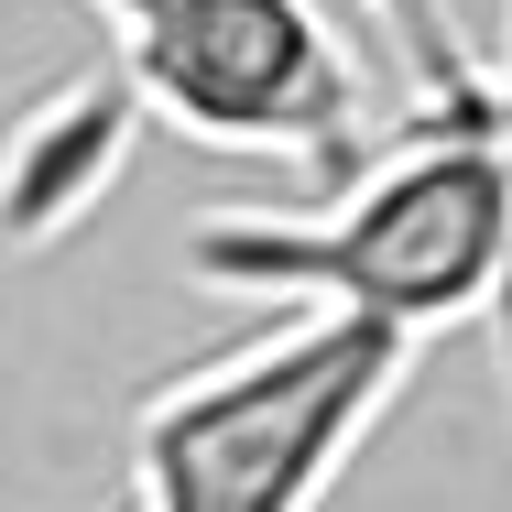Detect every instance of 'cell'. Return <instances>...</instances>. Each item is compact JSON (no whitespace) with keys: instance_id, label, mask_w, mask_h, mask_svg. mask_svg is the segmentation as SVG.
Listing matches in <instances>:
<instances>
[{"instance_id":"obj_4","label":"cell","mask_w":512,"mask_h":512,"mask_svg":"<svg viewBox=\"0 0 512 512\" xmlns=\"http://www.w3.org/2000/svg\"><path fill=\"white\" fill-rule=\"evenodd\" d=\"M142 131H153V120H142V99H131L109 66L44 88V99L0 131V240H11V251H44V240H66V229H88L109 207V186L131 175Z\"/></svg>"},{"instance_id":"obj_3","label":"cell","mask_w":512,"mask_h":512,"mask_svg":"<svg viewBox=\"0 0 512 512\" xmlns=\"http://www.w3.org/2000/svg\"><path fill=\"white\" fill-rule=\"evenodd\" d=\"M109 33V77L142 99L153 131H186L207 153H262L349 175L371 153L360 55L316 0H88Z\"/></svg>"},{"instance_id":"obj_1","label":"cell","mask_w":512,"mask_h":512,"mask_svg":"<svg viewBox=\"0 0 512 512\" xmlns=\"http://www.w3.org/2000/svg\"><path fill=\"white\" fill-rule=\"evenodd\" d=\"M186 273L218 295H295L316 316H371L393 338H447L502 316L512 338V109L502 88L414 109L371 142L327 207H218L186 229Z\"/></svg>"},{"instance_id":"obj_2","label":"cell","mask_w":512,"mask_h":512,"mask_svg":"<svg viewBox=\"0 0 512 512\" xmlns=\"http://www.w3.org/2000/svg\"><path fill=\"white\" fill-rule=\"evenodd\" d=\"M404 382L414 338L295 306L131 414V491L142 512H316L371 447V425L404 404Z\"/></svg>"},{"instance_id":"obj_5","label":"cell","mask_w":512,"mask_h":512,"mask_svg":"<svg viewBox=\"0 0 512 512\" xmlns=\"http://www.w3.org/2000/svg\"><path fill=\"white\" fill-rule=\"evenodd\" d=\"M393 33H404V55L425 66V109H458V99H491L502 77H491V55L458 33V11L447 0H371Z\"/></svg>"}]
</instances>
